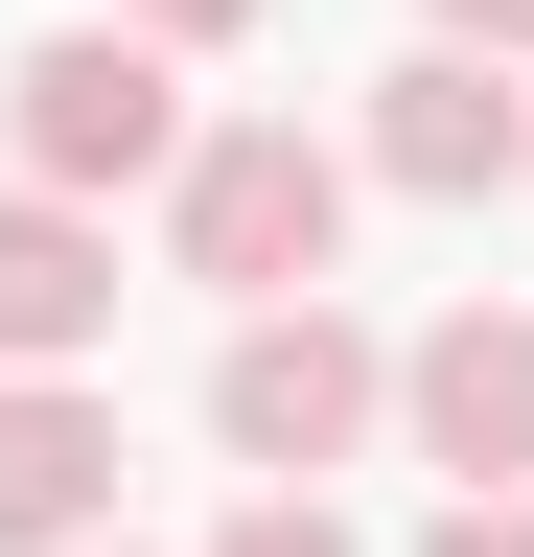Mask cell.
<instances>
[{
  "instance_id": "6da1fadb",
  "label": "cell",
  "mask_w": 534,
  "mask_h": 557,
  "mask_svg": "<svg viewBox=\"0 0 534 557\" xmlns=\"http://www.w3.org/2000/svg\"><path fill=\"white\" fill-rule=\"evenodd\" d=\"M325 256H349V139H325V116H186V163H163V278L302 302Z\"/></svg>"
},
{
  "instance_id": "7a4b0ae2",
  "label": "cell",
  "mask_w": 534,
  "mask_h": 557,
  "mask_svg": "<svg viewBox=\"0 0 534 557\" xmlns=\"http://www.w3.org/2000/svg\"><path fill=\"white\" fill-rule=\"evenodd\" d=\"M163 163H186V47H140V24H24V47H0V186L116 209Z\"/></svg>"
},
{
  "instance_id": "3957f363",
  "label": "cell",
  "mask_w": 534,
  "mask_h": 557,
  "mask_svg": "<svg viewBox=\"0 0 534 557\" xmlns=\"http://www.w3.org/2000/svg\"><path fill=\"white\" fill-rule=\"evenodd\" d=\"M210 442H233L256 487L372 465V442H395V325H349L325 278H302V302H233V348H210Z\"/></svg>"
},
{
  "instance_id": "277c9868",
  "label": "cell",
  "mask_w": 534,
  "mask_h": 557,
  "mask_svg": "<svg viewBox=\"0 0 534 557\" xmlns=\"http://www.w3.org/2000/svg\"><path fill=\"white\" fill-rule=\"evenodd\" d=\"M349 186H395V209H488V186H534V70H488V47H395L372 116H349Z\"/></svg>"
},
{
  "instance_id": "5b68a950",
  "label": "cell",
  "mask_w": 534,
  "mask_h": 557,
  "mask_svg": "<svg viewBox=\"0 0 534 557\" xmlns=\"http://www.w3.org/2000/svg\"><path fill=\"white\" fill-rule=\"evenodd\" d=\"M395 442L442 487H534V302H442L395 348Z\"/></svg>"
},
{
  "instance_id": "8992f818",
  "label": "cell",
  "mask_w": 534,
  "mask_h": 557,
  "mask_svg": "<svg viewBox=\"0 0 534 557\" xmlns=\"http://www.w3.org/2000/svg\"><path fill=\"white\" fill-rule=\"evenodd\" d=\"M116 348V209L0 186V372H94Z\"/></svg>"
},
{
  "instance_id": "52a82bcc",
  "label": "cell",
  "mask_w": 534,
  "mask_h": 557,
  "mask_svg": "<svg viewBox=\"0 0 534 557\" xmlns=\"http://www.w3.org/2000/svg\"><path fill=\"white\" fill-rule=\"evenodd\" d=\"M116 534V395L94 372H0V557Z\"/></svg>"
},
{
  "instance_id": "ba28073f",
  "label": "cell",
  "mask_w": 534,
  "mask_h": 557,
  "mask_svg": "<svg viewBox=\"0 0 534 557\" xmlns=\"http://www.w3.org/2000/svg\"><path fill=\"white\" fill-rule=\"evenodd\" d=\"M210 557H372V534H349V511H325V487H256V511H233Z\"/></svg>"
},
{
  "instance_id": "9c48e42d",
  "label": "cell",
  "mask_w": 534,
  "mask_h": 557,
  "mask_svg": "<svg viewBox=\"0 0 534 557\" xmlns=\"http://www.w3.org/2000/svg\"><path fill=\"white\" fill-rule=\"evenodd\" d=\"M419 557H534V487H442V511H419Z\"/></svg>"
},
{
  "instance_id": "30bf717a",
  "label": "cell",
  "mask_w": 534,
  "mask_h": 557,
  "mask_svg": "<svg viewBox=\"0 0 534 557\" xmlns=\"http://www.w3.org/2000/svg\"><path fill=\"white\" fill-rule=\"evenodd\" d=\"M116 24H140V47H256L280 0H116Z\"/></svg>"
},
{
  "instance_id": "8fae6325",
  "label": "cell",
  "mask_w": 534,
  "mask_h": 557,
  "mask_svg": "<svg viewBox=\"0 0 534 557\" xmlns=\"http://www.w3.org/2000/svg\"><path fill=\"white\" fill-rule=\"evenodd\" d=\"M419 47H488V70H534V0H419Z\"/></svg>"
},
{
  "instance_id": "7c38bea8",
  "label": "cell",
  "mask_w": 534,
  "mask_h": 557,
  "mask_svg": "<svg viewBox=\"0 0 534 557\" xmlns=\"http://www.w3.org/2000/svg\"><path fill=\"white\" fill-rule=\"evenodd\" d=\"M71 557H140V534H71Z\"/></svg>"
}]
</instances>
